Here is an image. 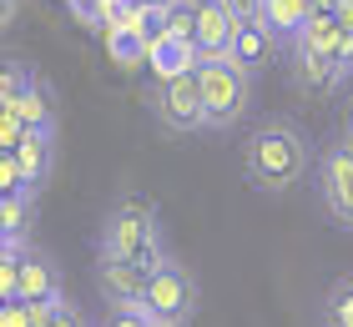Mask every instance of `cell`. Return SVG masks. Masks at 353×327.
Instances as JSON below:
<instances>
[{
	"label": "cell",
	"instance_id": "6da1fadb",
	"mask_svg": "<svg viewBox=\"0 0 353 327\" xmlns=\"http://www.w3.org/2000/svg\"><path fill=\"white\" fill-rule=\"evenodd\" d=\"M313 167V141L293 116H268L243 141V176L258 191H293Z\"/></svg>",
	"mask_w": 353,
	"mask_h": 327
},
{
	"label": "cell",
	"instance_id": "7a4b0ae2",
	"mask_svg": "<svg viewBox=\"0 0 353 327\" xmlns=\"http://www.w3.org/2000/svg\"><path fill=\"white\" fill-rule=\"evenodd\" d=\"M96 252H111V257H132L141 267H162L167 262V247H162V217H157V207L147 196H121L117 207H111V217L101 226V242H96Z\"/></svg>",
	"mask_w": 353,
	"mask_h": 327
},
{
	"label": "cell",
	"instance_id": "3957f363",
	"mask_svg": "<svg viewBox=\"0 0 353 327\" xmlns=\"http://www.w3.org/2000/svg\"><path fill=\"white\" fill-rule=\"evenodd\" d=\"M197 86H202L207 131H228V126L243 121V111L252 101V76L232 56H202L197 61Z\"/></svg>",
	"mask_w": 353,
	"mask_h": 327
},
{
	"label": "cell",
	"instance_id": "277c9868",
	"mask_svg": "<svg viewBox=\"0 0 353 327\" xmlns=\"http://www.w3.org/2000/svg\"><path fill=\"white\" fill-rule=\"evenodd\" d=\"M318 196H323L328 217L353 232V136H343V131L318 156Z\"/></svg>",
	"mask_w": 353,
	"mask_h": 327
},
{
	"label": "cell",
	"instance_id": "5b68a950",
	"mask_svg": "<svg viewBox=\"0 0 353 327\" xmlns=\"http://www.w3.org/2000/svg\"><path fill=\"white\" fill-rule=\"evenodd\" d=\"M141 307H147L152 317H162V322H187L192 307H197V282H192V272L176 267L172 257L162 267H152L147 287H141Z\"/></svg>",
	"mask_w": 353,
	"mask_h": 327
},
{
	"label": "cell",
	"instance_id": "8992f818",
	"mask_svg": "<svg viewBox=\"0 0 353 327\" xmlns=\"http://www.w3.org/2000/svg\"><path fill=\"white\" fill-rule=\"evenodd\" d=\"M157 121L176 136H192V131H207V111H202V86H197V71H182L172 81H157Z\"/></svg>",
	"mask_w": 353,
	"mask_h": 327
},
{
	"label": "cell",
	"instance_id": "52a82bcc",
	"mask_svg": "<svg viewBox=\"0 0 353 327\" xmlns=\"http://www.w3.org/2000/svg\"><path fill=\"white\" fill-rule=\"evenodd\" d=\"M96 282H101L106 302H141V287H147V267L132 257H111L96 252Z\"/></svg>",
	"mask_w": 353,
	"mask_h": 327
},
{
	"label": "cell",
	"instance_id": "ba28073f",
	"mask_svg": "<svg viewBox=\"0 0 353 327\" xmlns=\"http://www.w3.org/2000/svg\"><path fill=\"white\" fill-rule=\"evenodd\" d=\"M10 151H15V161H21V171H26V187H30V191H41V187H46V176H51L56 126H26V131H21V141H15Z\"/></svg>",
	"mask_w": 353,
	"mask_h": 327
},
{
	"label": "cell",
	"instance_id": "9c48e42d",
	"mask_svg": "<svg viewBox=\"0 0 353 327\" xmlns=\"http://www.w3.org/2000/svg\"><path fill=\"white\" fill-rule=\"evenodd\" d=\"M232 10L222 6V0H197V30H192V45H197L202 56H228L232 45Z\"/></svg>",
	"mask_w": 353,
	"mask_h": 327
},
{
	"label": "cell",
	"instance_id": "30bf717a",
	"mask_svg": "<svg viewBox=\"0 0 353 327\" xmlns=\"http://www.w3.org/2000/svg\"><path fill=\"white\" fill-rule=\"evenodd\" d=\"M272 51H278V36H272L263 21H243V25L232 30V45H228V56L243 65L248 76H258L263 65L272 61Z\"/></svg>",
	"mask_w": 353,
	"mask_h": 327
},
{
	"label": "cell",
	"instance_id": "8fae6325",
	"mask_svg": "<svg viewBox=\"0 0 353 327\" xmlns=\"http://www.w3.org/2000/svg\"><path fill=\"white\" fill-rule=\"evenodd\" d=\"M197 61L202 51L192 41H172V36H147V65H152V76L157 81H172V76H182V71H197Z\"/></svg>",
	"mask_w": 353,
	"mask_h": 327
},
{
	"label": "cell",
	"instance_id": "7c38bea8",
	"mask_svg": "<svg viewBox=\"0 0 353 327\" xmlns=\"http://www.w3.org/2000/svg\"><path fill=\"white\" fill-rule=\"evenodd\" d=\"M21 297L26 302H56V297H66V292H61V272H56V262L46 257V252H26Z\"/></svg>",
	"mask_w": 353,
	"mask_h": 327
},
{
	"label": "cell",
	"instance_id": "4fadbf2b",
	"mask_svg": "<svg viewBox=\"0 0 353 327\" xmlns=\"http://www.w3.org/2000/svg\"><path fill=\"white\" fill-rule=\"evenodd\" d=\"M293 81L303 91H333L339 81H348V71L343 65H333L328 56H318V51H303V45H293Z\"/></svg>",
	"mask_w": 353,
	"mask_h": 327
},
{
	"label": "cell",
	"instance_id": "5bb4252c",
	"mask_svg": "<svg viewBox=\"0 0 353 327\" xmlns=\"http://www.w3.org/2000/svg\"><path fill=\"white\" fill-rule=\"evenodd\" d=\"M101 30H106V51H111V61H117L121 71H137V65H147V36H141V30L121 25V21H106Z\"/></svg>",
	"mask_w": 353,
	"mask_h": 327
},
{
	"label": "cell",
	"instance_id": "9a60e30c",
	"mask_svg": "<svg viewBox=\"0 0 353 327\" xmlns=\"http://www.w3.org/2000/svg\"><path fill=\"white\" fill-rule=\"evenodd\" d=\"M308 15H313V0H263V25L278 41H293Z\"/></svg>",
	"mask_w": 353,
	"mask_h": 327
},
{
	"label": "cell",
	"instance_id": "2e32d148",
	"mask_svg": "<svg viewBox=\"0 0 353 327\" xmlns=\"http://www.w3.org/2000/svg\"><path fill=\"white\" fill-rule=\"evenodd\" d=\"M15 111H21L26 126H56V91L46 86L41 76H30V86H26L21 101H15Z\"/></svg>",
	"mask_w": 353,
	"mask_h": 327
},
{
	"label": "cell",
	"instance_id": "e0dca14e",
	"mask_svg": "<svg viewBox=\"0 0 353 327\" xmlns=\"http://www.w3.org/2000/svg\"><path fill=\"white\" fill-rule=\"evenodd\" d=\"M323 327H353V272L323 292Z\"/></svg>",
	"mask_w": 353,
	"mask_h": 327
},
{
	"label": "cell",
	"instance_id": "ac0fdd59",
	"mask_svg": "<svg viewBox=\"0 0 353 327\" xmlns=\"http://www.w3.org/2000/svg\"><path fill=\"white\" fill-rule=\"evenodd\" d=\"M26 237H10L0 247V297H21V267H26Z\"/></svg>",
	"mask_w": 353,
	"mask_h": 327
},
{
	"label": "cell",
	"instance_id": "d6986e66",
	"mask_svg": "<svg viewBox=\"0 0 353 327\" xmlns=\"http://www.w3.org/2000/svg\"><path fill=\"white\" fill-rule=\"evenodd\" d=\"M30 202H36V196H30V191L0 196V226H6L10 237H26V226H30Z\"/></svg>",
	"mask_w": 353,
	"mask_h": 327
},
{
	"label": "cell",
	"instance_id": "ffe728a7",
	"mask_svg": "<svg viewBox=\"0 0 353 327\" xmlns=\"http://www.w3.org/2000/svg\"><path fill=\"white\" fill-rule=\"evenodd\" d=\"M30 65H21V61H0V106H15L26 96V86H30Z\"/></svg>",
	"mask_w": 353,
	"mask_h": 327
},
{
	"label": "cell",
	"instance_id": "44dd1931",
	"mask_svg": "<svg viewBox=\"0 0 353 327\" xmlns=\"http://www.w3.org/2000/svg\"><path fill=\"white\" fill-rule=\"evenodd\" d=\"M96 327H152V313L141 302H106V313Z\"/></svg>",
	"mask_w": 353,
	"mask_h": 327
},
{
	"label": "cell",
	"instance_id": "7402d4cb",
	"mask_svg": "<svg viewBox=\"0 0 353 327\" xmlns=\"http://www.w3.org/2000/svg\"><path fill=\"white\" fill-rule=\"evenodd\" d=\"M15 191H30L26 171H21V161H15V151H0V196H15ZM30 196H36V191H30Z\"/></svg>",
	"mask_w": 353,
	"mask_h": 327
},
{
	"label": "cell",
	"instance_id": "603a6c76",
	"mask_svg": "<svg viewBox=\"0 0 353 327\" xmlns=\"http://www.w3.org/2000/svg\"><path fill=\"white\" fill-rule=\"evenodd\" d=\"M21 131H26L21 111H15V106H0V151H10V146L21 141Z\"/></svg>",
	"mask_w": 353,
	"mask_h": 327
},
{
	"label": "cell",
	"instance_id": "cb8c5ba5",
	"mask_svg": "<svg viewBox=\"0 0 353 327\" xmlns=\"http://www.w3.org/2000/svg\"><path fill=\"white\" fill-rule=\"evenodd\" d=\"M46 327H91V317H86V313H81L76 302H66V297H61V302H56V313H51V322H46Z\"/></svg>",
	"mask_w": 353,
	"mask_h": 327
},
{
	"label": "cell",
	"instance_id": "d4e9b609",
	"mask_svg": "<svg viewBox=\"0 0 353 327\" xmlns=\"http://www.w3.org/2000/svg\"><path fill=\"white\" fill-rule=\"evenodd\" d=\"M0 327H30L26 302H21V297H6V302H0Z\"/></svg>",
	"mask_w": 353,
	"mask_h": 327
},
{
	"label": "cell",
	"instance_id": "484cf974",
	"mask_svg": "<svg viewBox=\"0 0 353 327\" xmlns=\"http://www.w3.org/2000/svg\"><path fill=\"white\" fill-rule=\"evenodd\" d=\"M222 6L232 10L237 25H243V21H263V0H222Z\"/></svg>",
	"mask_w": 353,
	"mask_h": 327
},
{
	"label": "cell",
	"instance_id": "4316f807",
	"mask_svg": "<svg viewBox=\"0 0 353 327\" xmlns=\"http://www.w3.org/2000/svg\"><path fill=\"white\" fill-rule=\"evenodd\" d=\"M21 302H26V297H21ZM56 302H61V297H56ZM56 302H26V317H30V327H46V322H51Z\"/></svg>",
	"mask_w": 353,
	"mask_h": 327
},
{
	"label": "cell",
	"instance_id": "83f0119b",
	"mask_svg": "<svg viewBox=\"0 0 353 327\" xmlns=\"http://www.w3.org/2000/svg\"><path fill=\"white\" fill-rule=\"evenodd\" d=\"M333 21H339L348 36H353V0H339V6H333Z\"/></svg>",
	"mask_w": 353,
	"mask_h": 327
},
{
	"label": "cell",
	"instance_id": "f1b7e54d",
	"mask_svg": "<svg viewBox=\"0 0 353 327\" xmlns=\"http://www.w3.org/2000/svg\"><path fill=\"white\" fill-rule=\"evenodd\" d=\"M339 131H343V136H353V96L343 101V116H339Z\"/></svg>",
	"mask_w": 353,
	"mask_h": 327
},
{
	"label": "cell",
	"instance_id": "f546056e",
	"mask_svg": "<svg viewBox=\"0 0 353 327\" xmlns=\"http://www.w3.org/2000/svg\"><path fill=\"white\" fill-rule=\"evenodd\" d=\"M10 15H15V0H0V25H6Z\"/></svg>",
	"mask_w": 353,
	"mask_h": 327
},
{
	"label": "cell",
	"instance_id": "4dcf8cb0",
	"mask_svg": "<svg viewBox=\"0 0 353 327\" xmlns=\"http://www.w3.org/2000/svg\"><path fill=\"white\" fill-rule=\"evenodd\" d=\"M152 327H182V322H162V317H152Z\"/></svg>",
	"mask_w": 353,
	"mask_h": 327
},
{
	"label": "cell",
	"instance_id": "1f68e13d",
	"mask_svg": "<svg viewBox=\"0 0 353 327\" xmlns=\"http://www.w3.org/2000/svg\"><path fill=\"white\" fill-rule=\"evenodd\" d=\"M6 242H10V232H6V226H0V247H6Z\"/></svg>",
	"mask_w": 353,
	"mask_h": 327
},
{
	"label": "cell",
	"instance_id": "d6a6232c",
	"mask_svg": "<svg viewBox=\"0 0 353 327\" xmlns=\"http://www.w3.org/2000/svg\"><path fill=\"white\" fill-rule=\"evenodd\" d=\"M147 6H172V0H147Z\"/></svg>",
	"mask_w": 353,
	"mask_h": 327
},
{
	"label": "cell",
	"instance_id": "836d02e7",
	"mask_svg": "<svg viewBox=\"0 0 353 327\" xmlns=\"http://www.w3.org/2000/svg\"><path fill=\"white\" fill-rule=\"evenodd\" d=\"M0 302H6V297H0Z\"/></svg>",
	"mask_w": 353,
	"mask_h": 327
}]
</instances>
